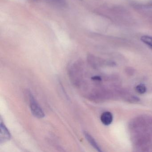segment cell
Instances as JSON below:
<instances>
[{
    "mask_svg": "<svg viewBox=\"0 0 152 152\" xmlns=\"http://www.w3.org/2000/svg\"><path fill=\"white\" fill-rule=\"evenodd\" d=\"M135 90L139 94H143L145 93L147 91V88L146 87L144 84H140L136 86Z\"/></svg>",
    "mask_w": 152,
    "mask_h": 152,
    "instance_id": "6",
    "label": "cell"
},
{
    "mask_svg": "<svg viewBox=\"0 0 152 152\" xmlns=\"http://www.w3.org/2000/svg\"><path fill=\"white\" fill-rule=\"evenodd\" d=\"M140 40L152 49V37L144 35L141 37Z\"/></svg>",
    "mask_w": 152,
    "mask_h": 152,
    "instance_id": "5",
    "label": "cell"
},
{
    "mask_svg": "<svg viewBox=\"0 0 152 152\" xmlns=\"http://www.w3.org/2000/svg\"><path fill=\"white\" fill-rule=\"evenodd\" d=\"M29 98L30 107L33 115L35 117L38 118L44 117L45 116L44 112L31 93L29 94Z\"/></svg>",
    "mask_w": 152,
    "mask_h": 152,
    "instance_id": "1",
    "label": "cell"
},
{
    "mask_svg": "<svg viewBox=\"0 0 152 152\" xmlns=\"http://www.w3.org/2000/svg\"><path fill=\"white\" fill-rule=\"evenodd\" d=\"M100 120L104 125H110L113 121V114L109 112H104L100 116Z\"/></svg>",
    "mask_w": 152,
    "mask_h": 152,
    "instance_id": "3",
    "label": "cell"
},
{
    "mask_svg": "<svg viewBox=\"0 0 152 152\" xmlns=\"http://www.w3.org/2000/svg\"><path fill=\"white\" fill-rule=\"evenodd\" d=\"M11 135L8 130L5 124L1 121V133H0V143H4L9 140Z\"/></svg>",
    "mask_w": 152,
    "mask_h": 152,
    "instance_id": "2",
    "label": "cell"
},
{
    "mask_svg": "<svg viewBox=\"0 0 152 152\" xmlns=\"http://www.w3.org/2000/svg\"><path fill=\"white\" fill-rule=\"evenodd\" d=\"M84 135L89 143L94 148H95L98 152H102V150L100 148V147L99 146L96 140L93 138V137H92V136H91L87 132H84Z\"/></svg>",
    "mask_w": 152,
    "mask_h": 152,
    "instance_id": "4",
    "label": "cell"
},
{
    "mask_svg": "<svg viewBox=\"0 0 152 152\" xmlns=\"http://www.w3.org/2000/svg\"><path fill=\"white\" fill-rule=\"evenodd\" d=\"M53 3L60 6H65L66 5L65 0H50Z\"/></svg>",
    "mask_w": 152,
    "mask_h": 152,
    "instance_id": "7",
    "label": "cell"
}]
</instances>
